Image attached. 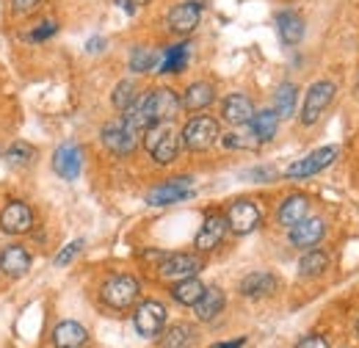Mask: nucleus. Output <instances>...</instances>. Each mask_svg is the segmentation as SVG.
<instances>
[{
	"instance_id": "obj_1",
	"label": "nucleus",
	"mask_w": 359,
	"mask_h": 348,
	"mask_svg": "<svg viewBox=\"0 0 359 348\" xmlns=\"http://www.w3.org/2000/svg\"><path fill=\"white\" fill-rule=\"evenodd\" d=\"M180 144L182 141H180V135L172 128V122H155L152 128L144 130V147L155 158V163H161V166L177 161Z\"/></svg>"
},
{
	"instance_id": "obj_2",
	"label": "nucleus",
	"mask_w": 359,
	"mask_h": 348,
	"mask_svg": "<svg viewBox=\"0 0 359 348\" xmlns=\"http://www.w3.org/2000/svg\"><path fill=\"white\" fill-rule=\"evenodd\" d=\"M219 135H222L219 122L213 116H194V119L185 122V128L180 133V141L191 152H205L219 141Z\"/></svg>"
},
{
	"instance_id": "obj_3",
	"label": "nucleus",
	"mask_w": 359,
	"mask_h": 348,
	"mask_svg": "<svg viewBox=\"0 0 359 348\" xmlns=\"http://www.w3.org/2000/svg\"><path fill=\"white\" fill-rule=\"evenodd\" d=\"M138 290H141V288H138V282H135L133 276H128V274H116V276L105 279L100 296H102L105 304L114 307V309H128V307L138 299Z\"/></svg>"
},
{
	"instance_id": "obj_4",
	"label": "nucleus",
	"mask_w": 359,
	"mask_h": 348,
	"mask_svg": "<svg viewBox=\"0 0 359 348\" xmlns=\"http://www.w3.org/2000/svg\"><path fill=\"white\" fill-rule=\"evenodd\" d=\"M334 91H337V86L332 81H318V83H313V86L307 88L304 108H302V125H315L326 114V108L334 100Z\"/></svg>"
},
{
	"instance_id": "obj_5",
	"label": "nucleus",
	"mask_w": 359,
	"mask_h": 348,
	"mask_svg": "<svg viewBox=\"0 0 359 348\" xmlns=\"http://www.w3.org/2000/svg\"><path fill=\"white\" fill-rule=\"evenodd\" d=\"M133 323H135V332L141 337H158L166 326V307L161 302H141L135 307V315H133Z\"/></svg>"
},
{
	"instance_id": "obj_6",
	"label": "nucleus",
	"mask_w": 359,
	"mask_h": 348,
	"mask_svg": "<svg viewBox=\"0 0 359 348\" xmlns=\"http://www.w3.org/2000/svg\"><path fill=\"white\" fill-rule=\"evenodd\" d=\"M191 196H194V182H191V177H175V180H169V182L152 188V191L147 194V202H149L152 208H163V205L185 202V199H191Z\"/></svg>"
},
{
	"instance_id": "obj_7",
	"label": "nucleus",
	"mask_w": 359,
	"mask_h": 348,
	"mask_svg": "<svg viewBox=\"0 0 359 348\" xmlns=\"http://www.w3.org/2000/svg\"><path fill=\"white\" fill-rule=\"evenodd\" d=\"M260 221H263L260 208H257L255 202H249V199H238V202H232L229 210H226V224H229V229H232L235 235H249V232H255V229L260 227Z\"/></svg>"
},
{
	"instance_id": "obj_8",
	"label": "nucleus",
	"mask_w": 359,
	"mask_h": 348,
	"mask_svg": "<svg viewBox=\"0 0 359 348\" xmlns=\"http://www.w3.org/2000/svg\"><path fill=\"white\" fill-rule=\"evenodd\" d=\"M334 158H337V147H320V149H315L313 155H307V158L290 163L285 177H287V180H307V177H313V174L323 172Z\"/></svg>"
},
{
	"instance_id": "obj_9",
	"label": "nucleus",
	"mask_w": 359,
	"mask_h": 348,
	"mask_svg": "<svg viewBox=\"0 0 359 348\" xmlns=\"http://www.w3.org/2000/svg\"><path fill=\"white\" fill-rule=\"evenodd\" d=\"M163 279H185V276H196L202 271V260L196 255H185V252H175V255H163L161 265H158Z\"/></svg>"
},
{
	"instance_id": "obj_10",
	"label": "nucleus",
	"mask_w": 359,
	"mask_h": 348,
	"mask_svg": "<svg viewBox=\"0 0 359 348\" xmlns=\"http://www.w3.org/2000/svg\"><path fill=\"white\" fill-rule=\"evenodd\" d=\"M199 20H202V3H196V0H185V3H177L172 11H169V17H166V22H169V28L175 31V34H194L196 31V25H199Z\"/></svg>"
},
{
	"instance_id": "obj_11",
	"label": "nucleus",
	"mask_w": 359,
	"mask_h": 348,
	"mask_svg": "<svg viewBox=\"0 0 359 348\" xmlns=\"http://www.w3.org/2000/svg\"><path fill=\"white\" fill-rule=\"evenodd\" d=\"M102 144L114 152V155H130L138 144V133H133L122 119L111 122L102 128Z\"/></svg>"
},
{
	"instance_id": "obj_12",
	"label": "nucleus",
	"mask_w": 359,
	"mask_h": 348,
	"mask_svg": "<svg viewBox=\"0 0 359 348\" xmlns=\"http://www.w3.org/2000/svg\"><path fill=\"white\" fill-rule=\"evenodd\" d=\"M226 229H229V224H226V216L222 213H210V216L205 218V224H202V229L196 232V238H194V246L199 249V252H213L222 241H224Z\"/></svg>"
},
{
	"instance_id": "obj_13",
	"label": "nucleus",
	"mask_w": 359,
	"mask_h": 348,
	"mask_svg": "<svg viewBox=\"0 0 359 348\" xmlns=\"http://www.w3.org/2000/svg\"><path fill=\"white\" fill-rule=\"evenodd\" d=\"M31 224H34V213L25 202H8L0 213V229L8 235H22L31 229Z\"/></svg>"
},
{
	"instance_id": "obj_14",
	"label": "nucleus",
	"mask_w": 359,
	"mask_h": 348,
	"mask_svg": "<svg viewBox=\"0 0 359 348\" xmlns=\"http://www.w3.org/2000/svg\"><path fill=\"white\" fill-rule=\"evenodd\" d=\"M323 232H326V224H323V218H302L299 224H293L290 227V243L296 246V249H313L320 243V238H323Z\"/></svg>"
},
{
	"instance_id": "obj_15",
	"label": "nucleus",
	"mask_w": 359,
	"mask_h": 348,
	"mask_svg": "<svg viewBox=\"0 0 359 348\" xmlns=\"http://www.w3.org/2000/svg\"><path fill=\"white\" fill-rule=\"evenodd\" d=\"M149 105H152V116H155V122H172V119L177 116V111L182 108L180 97L166 86L152 88V91H149Z\"/></svg>"
},
{
	"instance_id": "obj_16",
	"label": "nucleus",
	"mask_w": 359,
	"mask_h": 348,
	"mask_svg": "<svg viewBox=\"0 0 359 348\" xmlns=\"http://www.w3.org/2000/svg\"><path fill=\"white\" fill-rule=\"evenodd\" d=\"M83 166V158H81V149L75 144H61L53 155V169L61 180H78Z\"/></svg>"
},
{
	"instance_id": "obj_17",
	"label": "nucleus",
	"mask_w": 359,
	"mask_h": 348,
	"mask_svg": "<svg viewBox=\"0 0 359 348\" xmlns=\"http://www.w3.org/2000/svg\"><path fill=\"white\" fill-rule=\"evenodd\" d=\"M222 114H224V119L229 122V125L243 128V125L252 122V116H255V105H252V100H249L246 94H229V97L224 100V105H222Z\"/></svg>"
},
{
	"instance_id": "obj_18",
	"label": "nucleus",
	"mask_w": 359,
	"mask_h": 348,
	"mask_svg": "<svg viewBox=\"0 0 359 348\" xmlns=\"http://www.w3.org/2000/svg\"><path fill=\"white\" fill-rule=\"evenodd\" d=\"M86 340H89V332L75 321H61L53 329V343L58 348H81L86 346Z\"/></svg>"
},
{
	"instance_id": "obj_19",
	"label": "nucleus",
	"mask_w": 359,
	"mask_h": 348,
	"mask_svg": "<svg viewBox=\"0 0 359 348\" xmlns=\"http://www.w3.org/2000/svg\"><path fill=\"white\" fill-rule=\"evenodd\" d=\"M276 31H279V39L285 44H299L304 39V20L302 14L296 11H279L276 14Z\"/></svg>"
},
{
	"instance_id": "obj_20",
	"label": "nucleus",
	"mask_w": 359,
	"mask_h": 348,
	"mask_svg": "<svg viewBox=\"0 0 359 348\" xmlns=\"http://www.w3.org/2000/svg\"><path fill=\"white\" fill-rule=\"evenodd\" d=\"M0 268L8 276H25L31 268V252L25 246H8L0 252Z\"/></svg>"
},
{
	"instance_id": "obj_21",
	"label": "nucleus",
	"mask_w": 359,
	"mask_h": 348,
	"mask_svg": "<svg viewBox=\"0 0 359 348\" xmlns=\"http://www.w3.org/2000/svg\"><path fill=\"white\" fill-rule=\"evenodd\" d=\"M213 100H216V88L210 86L208 81L191 83V86L185 88V94L180 97V102H182L185 111H202V108H208Z\"/></svg>"
},
{
	"instance_id": "obj_22",
	"label": "nucleus",
	"mask_w": 359,
	"mask_h": 348,
	"mask_svg": "<svg viewBox=\"0 0 359 348\" xmlns=\"http://www.w3.org/2000/svg\"><path fill=\"white\" fill-rule=\"evenodd\" d=\"M273 290H276V279L269 271H255V274L241 279V293L246 299H260V296H269Z\"/></svg>"
},
{
	"instance_id": "obj_23",
	"label": "nucleus",
	"mask_w": 359,
	"mask_h": 348,
	"mask_svg": "<svg viewBox=\"0 0 359 348\" xmlns=\"http://www.w3.org/2000/svg\"><path fill=\"white\" fill-rule=\"evenodd\" d=\"M307 210H310V202H307V196H302V194H296V196H287L285 202H282V208H279V213H276V221L282 224V227H293V224H299L302 218H307Z\"/></svg>"
},
{
	"instance_id": "obj_24",
	"label": "nucleus",
	"mask_w": 359,
	"mask_h": 348,
	"mask_svg": "<svg viewBox=\"0 0 359 348\" xmlns=\"http://www.w3.org/2000/svg\"><path fill=\"white\" fill-rule=\"evenodd\" d=\"M188 55H191V44H188V42L172 44V47H169V50L161 55L158 72H163V75H177V72H182V69H185Z\"/></svg>"
},
{
	"instance_id": "obj_25",
	"label": "nucleus",
	"mask_w": 359,
	"mask_h": 348,
	"mask_svg": "<svg viewBox=\"0 0 359 348\" xmlns=\"http://www.w3.org/2000/svg\"><path fill=\"white\" fill-rule=\"evenodd\" d=\"M222 309H224V293H222V288H205L202 299L194 304V312H196L199 321H213Z\"/></svg>"
},
{
	"instance_id": "obj_26",
	"label": "nucleus",
	"mask_w": 359,
	"mask_h": 348,
	"mask_svg": "<svg viewBox=\"0 0 359 348\" xmlns=\"http://www.w3.org/2000/svg\"><path fill=\"white\" fill-rule=\"evenodd\" d=\"M249 128L252 133L260 138V144H266L271 141L273 135H276V128H279V114L276 111H255V116H252V122H249Z\"/></svg>"
},
{
	"instance_id": "obj_27",
	"label": "nucleus",
	"mask_w": 359,
	"mask_h": 348,
	"mask_svg": "<svg viewBox=\"0 0 359 348\" xmlns=\"http://www.w3.org/2000/svg\"><path fill=\"white\" fill-rule=\"evenodd\" d=\"M202 293H205V285L196 279V276H185V279H177V285L172 288V296H175V302L185 307H194L199 299H202Z\"/></svg>"
},
{
	"instance_id": "obj_28",
	"label": "nucleus",
	"mask_w": 359,
	"mask_h": 348,
	"mask_svg": "<svg viewBox=\"0 0 359 348\" xmlns=\"http://www.w3.org/2000/svg\"><path fill=\"white\" fill-rule=\"evenodd\" d=\"M296 97H299V88L293 83H282L273 94V111L279 116H293L296 114Z\"/></svg>"
},
{
	"instance_id": "obj_29",
	"label": "nucleus",
	"mask_w": 359,
	"mask_h": 348,
	"mask_svg": "<svg viewBox=\"0 0 359 348\" xmlns=\"http://www.w3.org/2000/svg\"><path fill=\"white\" fill-rule=\"evenodd\" d=\"M158 64H161V55L155 50H149V47H133V53H130V69L133 72L144 75L149 69H158Z\"/></svg>"
},
{
	"instance_id": "obj_30",
	"label": "nucleus",
	"mask_w": 359,
	"mask_h": 348,
	"mask_svg": "<svg viewBox=\"0 0 359 348\" xmlns=\"http://www.w3.org/2000/svg\"><path fill=\"white\" fill-rule=\"evenodd\" d=\"M329 268V257L323 255V252H318V249H310L304 257H302V262H299V274L302 276H320L323 271Z\"/></svg>"
},
{
	"instance_id": "obj_31",
	"label": "nucleus",
	"mask_w": 359,
	"mask_h": 348,
	"mask_svg": "<svg viewBox=\"0 0 359 348\" xmlns=\"http://www.w3.org/2000/svg\"><path fill=\"white\" fill-rule=\"evenodd\" d=\"M222 144L226 149H260V138L249 130H235V133H226L222 135Z\"/></svg>"
},
{
	"instance_id": "obj_32",
	"label": "nucleus",
	"mask_w": 359,
	"mask_h": 348,
	"mask_svg": "<svg viewBox=\"0 0 359 348\" xmlns=\"http://www.w3.org/2000/svg\"><path fill=\"white\" fill-rule=\"evenodd\" d=\"M135 100H138V86L133 81H119L116 88H114V108L116 111H128Z\"/></svg>"
},
{
	"instance_id": "obj_33",
	"label": "nucleus",
	"mask_w": 359,
	"mask_h": 348,
	"mask_svg": "<svg viewBox=\"0 0 359 348\" xmlns=\"http://www.w3.org/2000/svg\"><path fill=\"white\" fill-rule=\"evenodd\" d=\"M6 161H8L11 166H28V163L34 161V149H31L25 141H14V144L8 147V152H6Z\"/></svg>"
},
{
	"instance_id": "obj_34",
	"label": "nucleus",
	"mask_w": 359,
	"mask_h": 348,
	"mask_svg": "<svg viewBox=\"0 0 359 348\" xmlns=\"http://www.w3.org/2000/svg\"><path fill=\"white\" fill-rule=\"evenodd\" d=\"M188 343H191V326H185V323L172 326L166 332V337H163V348H182Z\"/></svg>"
},
{
	"instance_id": "obj_35",
	"label": "nucleus",
	"mask_w": 359,
	"mask_h": 348,
	"mask_svg": "<svg viewBox=\"0 0 359 348\" xmlns=\"http://www.w3.org/2000/svg\"><path fill=\"white\" fill-rule=\"evenodd\" d=\"M81 249H83V241H75V243H69V246H67L64 252H58V255H55V260H53V262H55V265L61 268V265H67V262L75 260V255H78Z\"/></svg>"
},
{
	"instance_id": "obj_36",
	"label": "nucleus",
	"mask_w": 359,
	"mask_h": 348,
	"mask_svg": "<svg viewBox=\"0 0 359 348\" xmlns=\"http://www.w3.org/2000/svg\"><path fill=\"white\" fill-rule=\"evenodd\" d=\"M55 31H58V25L47 20V22H42V25H39V28H36V31L31 34V39H34V42H45V39H50V36H53Z\"/></svg>"
},
{
	"instance_id": "obj_37",
	"label": "nucleus",
	"mask_w": 359,
	"mask_h": 348,
	"mask_svg": "<svg viewBox=\"0 0 359 348\" xmlns=\"http://www.w3.org/2000/svg\"><path fill=\"white\" fill-rule=\"evenodd\" d=\"M296 348H329V340L323 335H310V337H304Z\"/></svg>"
},
{
	"instance_id": "obj_38",
	"label": "nucleus",
	"mask_w": 359,
	"mask_h": 348,
	"mask_svg": "<svg viewBox=\"0 0 359 348\" xmlns=\"http://www.w3.org/2000/svg\"><path fill=\"white\" fill-rule=\"evenodd\" d=\"M39 3H42V0H11V8L20 11V14H25V11H34Z\"/></svg>"
},
{
	"instance_id": "obj_39",
	"label": "nucleus",
	"mask_w": 359,
	"mask_h": 348,
	"mask_svg": "<svg viewBox=\"0 0 359 348\" xmlns=\"http://www.w3.org/2000/svg\"><path fill=\"white\" fill-rule=\"evenodd\" d=\"M102 47H105V39H100V36L89 39V44H86V50H89V53H100Z\"/></svg>"
},
{
	"instance_id": "obj_40",
	"label": "nucleus",
	"mask_w": 359,
	"mask_h": 348,
	"mask_svg": "<svg viewBox=\"0 0 359 348\" xmlns=\"http://www.w3.org/2000/svg\"><path fill=\"white\" fill-rule=\"evenodd\" d=\"M243 343H246V340H243V337H238V340H229V343H216L213 348H241Z\"/></svg>"
},
{
	"instance_id": "obj_41",
	"label": "nucleus",
	"mask_w": 359,
	"mask_h": 348,
	"mask_svg": "<svg viewBox=\"0 0 359 348\" xmlns=\"http://www.w3.org/2000/svg\"><path fill=\"white\" fill-rule=\"evenodd\" d=\"M357 332H359V323H357Z\"/></svg>"
}]
</instances>
